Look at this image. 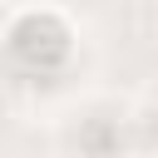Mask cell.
Here are the masks:
<instances>
[{
    "mask_svg": "<svg viewBox=\"0 0 158 158\" xmlns=\"http://www.w3.org/2000/svg\"><path fill=\"white\" fill-rule=\"evenodd\" d=\"M64 54H69V35L49 15H30L10 30V59L25 74H54L64 64Z\"/></svg>",
    "mask_w": 158,
    "mask_h": 158,
    "instance_id": "6da1fadb",
    "label": "cell"
}]
</instances>
